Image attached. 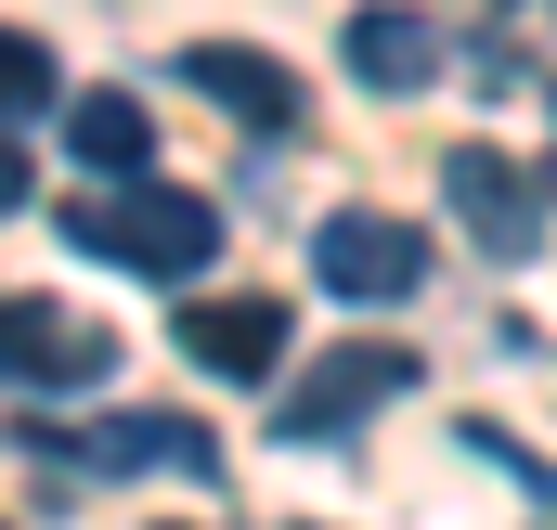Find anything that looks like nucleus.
Wrapping results in <instances>:
<instances>
[{
  "instance_id": "f257e3e1",
  "label": "nucleus",
  "mask_w": 557,
  "mask_h": 530,
  "mask_svg": "<svg viewBox=\"0 0 557 530\" xmlns=\"http://www.w3.org/2000/svg\"><path fill=\"white\" fill-rule=\"evenodd\" d=\"M221 207L208 194H182V181H117V194H78L65 207V247L104 272H143V285H195V272L221 260Z\"/></svg>"
},
{
  "instance_id": "f03ea898",
  "label": "nucleus",
  "mask_w": 557,
  "mask_h": 530,
  "mask_svg": "<svg viewBox=\"0 0 557 530\" xmlns=\"http://www.w3.org/2000/svg\"><path fill=\"white\" fill-rule=\"evenodd\" d=\"M117 376V324L65 311V298H0V389H104Z\"/></svg>"
},
{
  "instance_id": "7ed1b4c3",
  "label": "nucleus",
  "mask_w": 557,
  "mask_h": 530,
  "mask_svg": "<svg viewBox=\"0 0 557 530\" xmlns=\"http://www.w3.org/2000/svg\"><path fill=\"white\" fill-rule=\"evenodd\" d=\"M403 389H416V350H376V337H363V350H324L311 376L273 389V440H311V453H324V440H350L376 401H403Z\"/></svg>"
},
{
  "instance_id": "20e7f679",
  "label": "nucleus",
  "mask_w": 557,
  "mask_h": 530,
  "mask_svg": "<svg viewBox=\"0 0 557 530\" xmlns=\"http://www.w3.org/2000/svg\"><path fill=\"white\" fill-rule=\"evenodd\" d=\"M441 207L480 234V260H545V181L519 168V155H493V142H454L441 155Z\"/></svg>"
},
{
  "instance_id": "39448f33",
  "label": "nucleus",
  "mask_w": 557,
  "mask_h": 530,
  "mask_svg": "<svg viewBox=\"0 0 557 530\" xmlns=\"http://www.w3.org/2000/svg\"><path fill=\"white\" fill-rule=\"evenodd\" d=\"M26 453H52V466L78 453V466H104V479H143V466H169V479H195V492L221 479V440H208L195 414H104V427H78V440H65V427H26Z\"/></svg>"
},
{
  "instance_id": "423d86ee",
  "label": "nucleus",
  "mask_w": 557,
  "mask_h": 530,
  "mask_svg": "<svg viewBox=\"0 0 557 530\" xmlns=\"http://www.w3.org/2000/svg\"><path fill=\"white\" fill-rule=\"evenodd\" d=\"M311 272H324V298L376 311V298H416V285H428V234L389 220V207H337V220L311 234Z\"/></svg>"
},
{
  "instance_id": "0eeeda50",
  "label": "nucleus",
  "mask_w": 557,
  "mask_h": 530,
  "mask_svg": "<svg viewBox=\"0 0 557 530\" xmlns=\"http://www.w3.org/2000/svg\"><path fill=\"white\" fill-rule=\"evenodd\" d=\"M285 324H298L285 298H195L169 337H182L208 376H234V389H273V376H285Z\"/></svg>"
},
{
  "instance_id": "6e6552de",
  "label": "nucleus",
  "mask_w": 557,
  "mask_h": 530,
  "mask_svg": "<svg viewBox=\"0 0 557 530\" xmlns=\"http://www.w3.org/2000/svg\"><path fill=\"white\" fill-rule=\"evenodd\" d=\"M182 91H208V104H234L247 130H298L311 117V91H298V65H273V52H247V39H195L182 52Z\"/></svg>"
},
{
  "instance_id": "1a4fd4ad",
  "label": "nucleus",
  "mask_w": 557,
  "mask_h": 530,
  "mask_svg": "<svg viewBox=\"0 0 557 530\" xmlns=\"http://www.w3.org/2000/svg\"><path fill=\"white\" fill-rule=\"evenodd\" d=\"M52 130H65V155H78V168H104V194L156 168V117H143L131 91H65V117H52Z\"/></svg>"
},
{
  "instance_id": "9d476101",
  "label": "nucleus",
  "mask_w": 557,
  "mask_h": 530,
  "mask_svg": "<svg viewBox=\"0 0 557 530\" xmlns=\"http://www.w3.org/2000/svg\"><path fill=\"white\" fill-rule=\"evenodd\" d=\"M337 52H350V78H363V91H416L428 65H441V26H428V13H350V26H337Z\"/></svg>"
},
{
  "instance_id": "9b49d317",
  "label": "nucleus",
  "mask_w": 557,
  "mask_h": 530,
  "mask_svg": "<svg viewBox=\"0 0 557 530\" xmlns=\"http://www.w3.org/2000/svg\"><path fill=\"white\" fill-rule=\"evenodd\" d=\"M39 117H65V78H52V52H39L26 26H0V142L39 130Z\"/></svg>"
},
{
  "instance_id": "f8f14e48",
  "label": "nucleus",
  "mask_w": 557,
  "mask_h": 530,
  "mask_svg": "<svg viewBox=\"0 0 557 530\" xmlns=\"http://www.w3.org/2000/svg\"><path fill=\"white\" fill-rule=\"evenodd\" d=\"M467 453H480V466H506L519 492H545V505H557V466L532 453V440H519V427H467Z\"/></svg>"
},
{
  "instance_id": "ddd939ff",
  "label": "nucleus",
  "mask_w": 557,
  "mask_h": 530,
  "mask_svg": "<svg viewBox=\"0 0 557 530\" xmlns=\"http://www.w3.org/2000/svg\"><path fill=\"white\" fill-rule=\"evenodd\" d=\"M26 207V142H0V220Z\"/></svg>"
}]
</instances>
